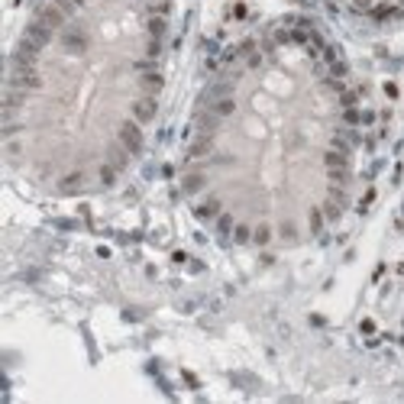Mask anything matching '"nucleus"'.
<instances>
[{
    "label": "nucleus",
    "instance_id": "f257e3e1",
    "mask_svg": "<svg viewBox=\"0 0 404 404\" xmlns=\"http://www.w3.org/2000/svg\"><path fill=\"white\" fill-rule=\"evenodd\" d=\"M120 139L126 142V149L139 152V146H142V133H139V126H136V123H123V126H120Z\"/></svg>",
    "mask_w": 404,
    "mask_h": 404
},
{
    "label": "nucleus",
    "instance_id": "f03ea898",
    "mask_svg": "<svg viewBox=\"0 0 404 404\" xmlns=\"http://www.w3.org/2000/svg\"><path fill=\"white\" fill-rule=\"evenodd\" d=\"M133 113H136V120H139V123H149L155 116V104H152V100H136Z\"/></svg>",
    "mask_w": 404,
    "mask_h": 404
},
{
    "label": "nucleus",
    "instance_id": "7ed1b4c3",
    "mask_svg": "<svg viewBox=\"0 0 404 404\" xmlns=\"http://www.w3.org/2000/svg\"><path fill=\"white\" fill-rule=\"evenodd\" d=\"M269 239H272V230H269V227H259V230H256V243H259V246H265Z\"/></svg>",
    "mask_w": 404,
    "mask_h": 404
},
{
    "label": "nucleus",
    "instance_id": "20e7f679",
    "mask_svg": "<svg viewBox=\"0 0 404 404\" xmlns=\"http://www.w3.org/2000/svg\"><path fill=\"white\" fill-rule=\"evenodd\" d=\"M217 210H220V207H217V201H210V204H204V207L197 210V214H201V217H214Z\"/></svg>",
    "mask_w": 404,
    "mask_h": 404
},
{
    "label": "nucleus",
    "instance_id": "39448f33",
    "mask_svg": "<svg viewBox=\"0 0 404 404\" xmlns=\"http://www.w3.org/2000/svg\"><path fill=\"white\" fill-rule=\"evenodd\" d=\"M327 162H330V165H333V168H343V165H346V162H343V155H333V152H330V155H327Z\"/></svg>",
    "mask_w": 404,
    "mask_h": 404
},
{
    "label": "nucleus",
    "instance_id": "423d86ee",
    "mask_svg": "<svg viewBox=\"0 0 404 404\" xmlns=\"http://www.w3.org/2000/svg\"><path fill=\"white\" fill-rule=\"evenodd\" d=\"M246 239H249V230H246V227H236V243H246Z\"/></svg>",
    "mask_w": 404,
    "mask_h": 404
},
{
    "label": "nucleus",
    "instance_id": "0eeeda50",
    "mask_svg": "<svg viewBox=\"0 0 404 404\" xmlns=\"http://www.w3.org/2000/svg\"><path fill=\"white\" fill-rule=\"evenodd\" d=\"M320 223H324V220H320V210H314V214H311V227L320 230Z\"/></svg>",
    "mask_w": 404,
    "mask_h": 404
},
{
    "label": "nucleus",
    "instance_id": "6e6552de",
    "mask_svg": "<svg viewBox=\"0 0 404 404\" xmlns=\"http://www.w3.org/2000/svg\"><path fill=\"white\" fill-rule=\"evenodd\" d=\"M230 110H233V104H230V100H223V104L217 107V113H230Z\"/></svg>",
    "mask_w": 404,
    "mask_h": 404
}]
</instances>
